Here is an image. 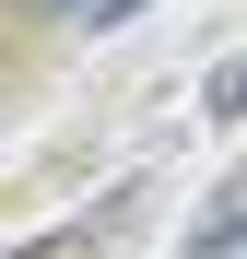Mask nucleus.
Returning <instances> with one entry per match:
<instances>
[{"label": "nucleus", "instance_id": "f257e3e1", "mask_svg": "<svg viewBox=\"0 0 247 259\" xmlns=\"http://www.w3.org/2000/svg\"><path fill=\"white\" fill-rule=\"evenodd\" d=\"M188 247H200V259H224V247H247V177H235V189H224L212 212H200V236H188Z\"/></svg>", "mask_w": 247, "mask_h": 259}, {"label": "nucleus", "instance_id": "f03ea898", "mask_svg": "<svg viewBox=\"0 0 247 259\" xmlns=\"http://www.w3.org/2000/svg\"><path fill=\"white\" fill-rule=\"evenodd\" d=\"M212 118H247V59H224V71H212Z\"/></svg>", "mask_w": 247, "mask_h": 259}, {"label": "nucleus", "instance_id": "7ed1b4c3", "mask_svg": "<svg viewBox=\"0 0 247 259\" xmlns=\"http://www.w3.org/2000/svg\"><path fill=\"white\" fill-rule=\"evenodd\" d=\"M24 12H106V0H24Z\"/></svg>", "mask_w": 247, "mask_h": 259}]
</instances>
